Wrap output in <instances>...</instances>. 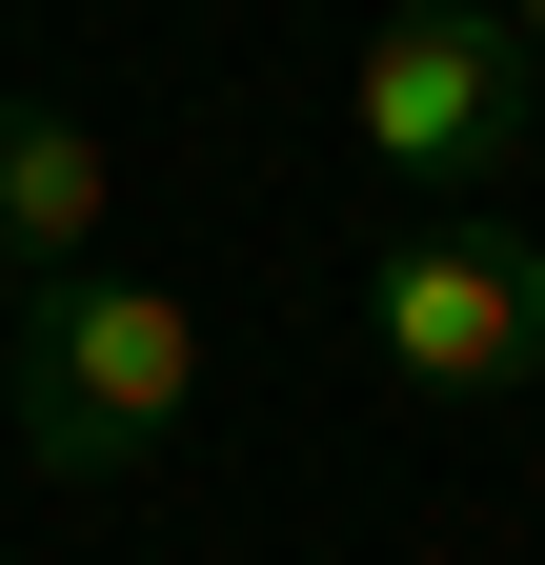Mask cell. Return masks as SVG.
<instances>
[{
  "mask_svg": "<svg viewBox=\"0 0 545 565\" xmlns=\"http://www.w3.org/2000/svg\"><path fill=\"white\" fill-rule=\"evenodd\" d=\"M182 404H202V303H182V282H142V263H61V282H21V323H0V424H21L41 484L162 465Z\"/></svg>",
  "mask_w": 545,
  "mask_h": 565,
  "instance_id": "cell-1",
  "label": "cell"
},
{
  "mask_svg": "<svg viewBox=\"0 0 545 565\" xmlns=\"http://www.w3.org/2000/svg\"><path fill=\"white\" fill-rule=\"evenodd\" d=\"M344 121H364V162L445 223V202H485L525 141H545V61H525L505 0H384L364 61H344Z\"/></svg>",
  "mask_w": 545,
  "mask_h": 565,
  "instance_id": "cell-2",
  "label": "cell"
},
{
  "mask_svg": "<svg viewBox=\"0 0 545 565\" xmlns=\"http://www.w3.org/2000/svg\"><path fill=\"white\" fill-rule=\"evenodd\" d=\"M364 343H384L425 404H505V384H545V243L485 223V202L404 223V243L364 263Z\"/></svg>",
  "mask_w": 545,
  "mask_h": 565,
  "instance_id": "cell-3",
  "label": "cell"
},
{
  "mask_svg": "<svg viewBox=\"0 0 545 565\" xmlns=\"http://www.w3.org/2000/svg\"><path fill=\"white\" fill-rule=\"evenodd\" d=\"M101 202H121V162H101L82 102H0V282L101 263Z\"/></svg>",
  "mask_w": 545,
  "mask_h": 565,
  "instance_id": "cell-4",
  "label": "cell"
},
{
  "mask_svg": "<svg viewBox=\"0 0 545 565\" xmlns=\"http://www.w3.org/2000/svg\"><path fill=\"white\" fill-rule=\"evenodd\" d=\"M505 21H525V61H545V0H505Z\"/></svg>",
  "mask_w": 545,
  "mask_h": 565,
  "instance_id": "cell-5",
  "label": "cell"
}]
</instances>
